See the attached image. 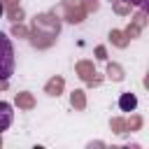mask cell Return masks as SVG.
Instances as JSON below:
<instances>
[{
  "instance_id": "6da1fadb",
  "label": "cell",
  "mask_w": 149,
  "mask_h": 149,
  "mask_svg": "<svg viewBox=\"0 0 149 149\" xmlns=\"http://www.w3.org/2000/svg\"><path fill=\"white\" fill-rule=\"evenodd\" d=\"M16 68V54H14V44L7 37V33L0 30V81H7L14 74Z\"/></svg>"
},
{
  "instance_id": "7a4b0ae2",
  "label": "cell",
  "mask_w": 149,
  "mask_h": 149,
  "mask_svg": "<svg viewBox=\"0 0 149 149\" xmlns=\"http://www.w3.org/2000/svg\"><path fill=\"white\" fill-rule=\"evenodd\" d=\"M12 121H14V107H12V102L0 100V133L7 130L12 126Z\"/></svg>"
},
{
  "instance_id": "3957f363",
  "label": "cell",
  "mask_w": 149,
  "mask_h": 149,
  "mask_svg": "<svg viewBox=\"0 0 149 149\" xmlns=\"http://www.w3.org/2000/svg\"><path fill=\"white\" fill-rule=\"evenodd\" d=\"M119 107L123 109V112H133L135 107H137V98H135V93H121V98H119Z\"/></svg>"
},
{
  "instance_id": "277c9868",
  "label": "cell",
  "mask_w": 149,
  "mask_h": 149,
  "mask_svg": "<svg viewBox=\"0 0 149 149\" xmlns=\"http://www.w3.org/2000/svg\"><path fill=\"white\" fill-rule=\"evenodd\" d=\"M2 12H5V5H2V0H0V16H2Z\"/></svg>"
}]
</instances>
